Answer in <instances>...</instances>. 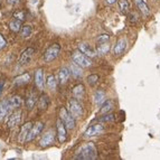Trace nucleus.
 <instances>
[{
    "label": "nucleus",
    "mask_w": 160,
    "mask_h": 160,
    "mask_svg": "<svg viewBox=\"0 0 160 160\" xmlns=\"http://www.w3.org/2000/svg\"><path fill=\"white\" fill-rule=\"evenodd\" d=\"M37 101H38L37 94H36V92H35L34 90H32V91L28 93V95H27V98H26V107H27V109H28V110L34 109V107L36 105Z\"/></svg>",
    "instance_id": "nucleus-14"
},
{
    "label": "nucleus",
    "mask_w": 160,
    "mask_h": 160,
    "mask_svg": "<svg viewBox=\"0 0 160 160\" xmlns=\"http://www.w3.org/2000/svg\"><path fill=\"white\" fill-rule=\"evenodd\" d=\"M113 108H114V103H113V101H111V100H105L104 103L101 105L100 114H107V113L111 112Z\"/></svg>",
    "instance_id": "nucleus-22"
},
{
    "label": "nucleus",
    "mask_w": 160,
    "mask_h": 160,
    "mask_svg": "<svg viewBox=\"0 0 160 160\" xmlns=\"http://www.w3.org/2000/svg\"><path fill=\"white\" fill-rule=\"evenodd\" d=\"M59 53H61V46H59V44H53V45H51L45 51L43 59L46 63H51V62H53L54 59H56L58 57Z\"/></svg>",
    "instance_id": "nucleus-3"
},
{
    "label": "nucleus",
    "mask_w": 160,
    "mask_h": 160,
    "mask_svg": "<svg viewBox=\"0 0 160 160\" xmlns=\"http://www.w3.org/2000/svg\"><path fill=\"white\" fill-rule=\"evenodd\" d=\"M9 104H10L11 110L17 109V108H20L22 104V99L19 95H13L9 99Z\"/></svg>",
    "instance_id": "nucleus-23"
},
{
    "label": "nucleus",
    "mask_w": 160,
    "mask_h": 160,
    "mask_svg": "<svg viewBox=\"0 0 160 160\" xmlns=\"http://www.w3.org/2000/svg\"><path fill=\"white\" fill-rule=\"evenodd\" d=\"M56 129H57V138L61 143H64L67 140V128L65 127L64 122L58 119L56 122Z\"/></svg>",
    "instance_id": "nucleus-7"
},
{
    "label": "nucleus",
    "mask_w": 160,
    "mask_h": 160,
    "mask_svg": "<svg viewBox=\"0 0 160 160\" xmlns=\"http://www.w3.org/2000/svg\"><path fill=\"white\" fill-rule=\"evenodd\" d=\"M159 1H160V0H159Z\"/></svg>",
    "instance_id": "nucleus-40"
},
{
    "label": "nucleus",
    "mask_w": 160,
    "mask_h": 160,
    "mask_svg": "<svg viewBox=\"0 0 160 160\" xmlns=\"http://www.w3.org/2000/svg\"><path fill=\"white\" fill-rule=\"evenodd\" d=\"M115 1H117V0H107V3L108 5H113Z\"/></svg>",
    "instance_id": "nucleus-38"
},
{
    "label": "nucleus",
    "mask_w": 160,
    "mask_h": 160,
    "mask_svg": "<svg viewBox=\"0 0 160 160\" xmlns=\"http://www.w3.org/2000/svg\"><path fill=\"white\" fill-rule=\"evenodd\" d=\"M20 121H22V112L20 111H15V112H12L9 115L7 126H8L9 129H13L20 124Z\"/></svg>",
    "instance_id": "nucleus-9"
},
{
    "label": "nucleus",
    "mask_w": 160,
    "mask_h": 160,
    "mask_svg": "<svg viewBox=\"0 0 160 160\" xmlns=\"http://www.w3.org/2000/svg\"><path fill=\"white\" fill-rule=\"evenodd\" d=\"M109 39H110V36L107 34L104 35H101L98 37V43L99 44H102V43H109Z\"/></svg>",
    "instance_id": "nucleus-35"
},
{
    "label": "nucleus",
    "mask_w": 160,
    "mask_h": 160,
    "mask_svg": "<svg viewBox=\"0 0 160 160\" xmlns=\"http://www.w3.org/2000/svg\"><path fill=\"white\" fill-rule=\"evenodd\" d=\"M22 27V22L18 19L13 18L10 22H9V29L13 32H20V28Z\"/></svg>",
    "instance_id": "nucleus-24"
},
{
    "label": "nucleus",
    "mask_w": 160,
    "mask_h": 160,
    "mask_svg": "<svg viewBox=\"0 0 160 160\" xmlns=\"http://www.w3.org/2000/svg\"><path fill=\"white\" fill-rule=\"evenodd\" d=\"M93 100H94V103H95L98 107H101L102 104L104 103V101L107 100V96H105V93H104V91H102V90L96 91L95 93H94Z\"/></svg>",
    "instance_id": "nucleus-20"
},
{
    "label": "nucleus",
    "mask_w": 160,
    "mask_h": 160,
    "mask_svg": "<svg viewBox=\"0 0 160 160\" xmlns=\"http://www.w3.org/2000/svg\"><path fill=\"white\" fill-rule=\"evenodd\" d=\"M72 59L75 64H78V66L86 68L92 65V61L88 56H86L85 54H83L81 51H76L72 54Z\"/></svg>",
    "instance_id": "nucleus-2"
},
{
    "label": "nucleus",
    "mask_w": 160,
    "mask_h": 160,
    "mask_svg": "<svg viewBox=\"0 0 160 160\" xmlns=\"http://www.w3.org/2000/svg\"><path fill=\"white\" fill-rule=\"evenodd\" d=\"M68 112L75 118V119H81L83 117V107L76 99H71L68 102Z\"/></svg>",
    "instance_id": "nucleus-5"
},
{
    "label": "nucleus",
    "mask_w": 160,
    "mask_h": 160,
    "mask_svg": "<svg viewBox=\"0 0 160 160\" xmlns=\"http://www.w3.org/2000/svg\"><path fill=\"white\" fill-rule=\"evenodd\" d=\"M37 2H38V0H32V5H36Z\"/></svg>",
    "instance_id": "nucleus-39"
},
{
    "label": "nucleus",
    "mask_w": 160,
    "mask_h": 160,
    "mask_svg": "<svg viewBox=\"0 0 160 160\" xmlns=\"http://www.w3.org/2000/svg\"><path fill=\"white\" fill-rule=\"evenodd\" d=\"M69 76H71V72L67 67H63V68L59 69L58 73V78H59V83L61 84H65V83L68 81Z\"/></svg>",
    "instance_id": "nucleus-21"
},
{
    "label": "nucleus",
    "mask_w": 160,
    "mask_h": 160,
    "mask_svg": "<svg viewBox=\"0 0 160 160\" xmlns=\"http://www.w3.org/2000/svg\"><path fill=\"white\" fill-rule=\"evenodd\" d=\"M19 1H20V0H7V2H8L9 5H17V3H19Z\"/></svg>",
    "instance_id": "nucleus-37"
},
{
    "label": "nucleus",
    "mask_w": 160,
    "mask_h": 160,
    "mask_svg": "<svg viewBox=\"0 0 160 160\" xmlns=\"http://www.w3.org/2000/svg\"><path fill=\"white\" fill-rule=\"evenodd\" d=\"M13 18L15 19H18V20H20V22H25L26 20V12H25L24 10H16L15 12H13Z\"/></svg>",
    "instance_id": "nucleus-31"
},
{
    "label": "nucleus",
    "mask_w": 160,
    "mask_h": 160,
    "mask_svg": "<svg viewBox=\"0 0 160 160\" xmlns=\"http://www.w3.org/2000/svg\"><path fill=\"white\" fill-rule=\"evenodd\" d=\"M9 111H11L10 104H9V99H5L0 102V120H2L6 115L8 114Z\"/></svg>",
    "instance_id": "nucleus-15"
},
{
    "label": "nucleus",
    "mask_w": 160,
    "mask_h": 160,
    "mask_svg": "<svg viewBox=\"0 0 160 160\" xmlns=\"http://www.w3.org/2000/svg\"><path fill=\"white\" fill-rule=\"evenodd\" d=\"M38 107L39 109L42 110H46L48 107V103H49V99H48V96L46 94H42L39 96V99H38Z\"/></svg>",
    "instance_id": "nucleus-27"
},
{
    "label": "nucleus",
    "mask_w": 160,
    "mask_h": 160,
    "mask_svg": "<svg viewBox=\"0 0 160 160\" xmlns=\"http://www.w3.org/2000/svg\"><path fill=\"white\" fill-rule=\"evenodd\" d=\"M134 2H136V5L139 8V10L141 11L143 15H149L150 9H149V7H148V5L144 2L143 0H134Z\"/></svg>",
    "instance_id": "nucleus-25"
},
{
    "label": "nucleus",
    "mask_w": 160,
    "mask_h": 160,
    "mask_svg": "<svg viewBox=\"0 0 160 160\" xmlns=\"http://www.w3.org/2000/svg\"><path fill=\"white\" fill-rule=\"evenodd\" d=\"M54 142H55V132H54V130H48L47 132H45V134L42 137L39 144H40V147L45 148V147L52 146Z\"/></svg>",
    "instance_id": "nucleus-8"
},
{
    "label": "nucleus",
    "mask_w": 160,
    "mask_h": 160,
    "mask_svg": "<svg viewBox=\"0 0 160 160\" xmlns=\"http://www.w3.org/2000/svg\"><path fill=\"white\" fill-rule=\"evenodd\" d=\"M84 93H85V88H84V85L83 84H78L75 85L72 90V94L74 96V99L76 100H81L84 96Z\"/></svg>",
    "instance_id": "nucleus-19"
},
{
    "label": "nucleus",
    "mask_w": 160,
    "mask_h": 160,
    "mask_svg": "<svg viewBox=\"0 0 160 160\" xmlns=\"http://www.w3.org/2000/svg\"><path fill=\"white\" fill-rule=\"evenodd\" d=\"M101 121L102 122H112V121H114V114H112V113H110V114H105L103 118H101Z\"/></svg>",
    "instance_id": "nucleus-34"
},
{
    "label": "nucleus",
    "mask_w": 160,
    "mask_h": 160,
    "mask_svg": "<svg viewBox=\"0 0 160 160\" xmlns=\"http://www.w3.org/2000/svg\"><path fill=\"white\" fill-rule=\"evenodd\" d=\"M35 84L38 88L43 90L44 88V69L38 68L35 72Z\"/></svg>",
    "instance_id": "nucleus-17"
},
{
    "label": "nucleus",
    "mask_w": 160,
    "mask_h": 160,
    "mask_svg": "<svg viewBox=\"0 0 160 160\" xmlns=\"http://www.w3.org/2000/svg\"><path fill=\"white\" fill-rule=\"evenodd\" d=\"M44 129V123L40 122V121H38V122L34 123L32 127V129L29 130V132H28V134H27L26 137V140H25V142H30L32 141L37 136H39L40 132L43 131Z\"/></svg>",
    "instance_id": "nucleus-6"
},
{
    "label": "nucleus",
    "mask_w": 160,
    "mask_h": 160,
    "mask_svg": "<svg viewBox=\"0 0 160 160\" xmlns=\"http://www.w3.org/2000/svg\"><path fill=\"white\" fill-rule=\"evenodd\" d=\"M59 117H61V120L64 122L65 127L67 129L73 130L75 128V118L65 108H61L59 109Z\"/></svg>",
    "instance_id": "nucleus-4"
},
{
    "label": "nucleus",
    "mask_w": 160,
    "mask_h": 160,
    "mask_svg": "<svg viewBox=\"0 0 160 160\" xmlns=\"http://www.w3.org/2000/svg\"><path fill=\"white\" fill-rule=\"evenodd\" d=\"M69 72L72 73V75H74L75 78H82V69H81V66H78V64H72L71 65V71Z\"/></svg>",
    "instance_id": "nucleus-28"
},
{
    "label": "nucleus",
    "mask_w": 160,
    "mask_h": 160,
    "mask_svg": "<svg viewBox=\"0 0 160 160\" xmlns=\"http://www.w3.org/2000/svg\"><path fill=\"white\" fill-rule=\"evenodd\" d=\"M32 124H34L32 122H27L25 124H22V127L20 128V132H19V141L20 142H25L27 134H28L29 130L32 129Z\"/></svg>",
    "instance_id": "nucleus-18"
},
{
    "label": "nucleus",
    "mask_w": 160,
    "mask_h": 160,
    "mask_svg": "<svg viewBox=\"0 0 160 160\" xmlns=\"http://www.w3.org/2000/svg\"><path fill=\"white\" fill-rule=\"evenodd\" d=\"M75 159L78 160H93L98 158V151L93 143H85L76 151Z\"/></svg>",
    "instance_id": "nucleus-1"
},
{
    "label": "nucleus",
    "mask_w": 160,
    "mask_h": 160,
    "mask_svg": "<svg viewBox=\"0 0 160 160\" xmlns=\"http://www.w3.org/2000/svg\"><path fill=\"white\" fill-rule=\"evenodd\" d=\"M30 80H32V76H30L29 73H24V74L18 75L17 78H13V84L17 86L26 85L30 82Z\"/></svg>",
    "instance_id": "nucleus-13"
},
{
    "label": "nucleus",
    "mask_w": 160,
    "mask_h": 160,
    "mask_svg": "<svg viewBox=\"0 0 160 160\" xmlns=\"http://www.w3.org/2000/svg\"><path fill=\"white\" fill-rule=\"evenodd\" d=\"M34 53H35V49H34V48H32V47L25 49V51L22 53V55H20V57H19L18 63L20 65H26V64H28V63L30 62V59H32V55H34Z\"/></svg>",
    "instance_id": "nucleus-12"
},
{
    "label": "nucleus",
    "mask_w": 160,
    "mask_h": 160,
    "mask_svg": "<svg viewBox=\"0 0 160 160\" xmlns=\"http://www.w3.org/2000/svg\"><path fill=\"white\" fill-rule=\"evenodd\" d=\"M78 51H81L83 54H85L86 56H88V57H95L96 56L95 49H93V48L88 45V44H85V43L80 44V46H78Z\"/></svg>",
    "instance_id": "nucleus-16"
},
{
    "label": "nucleus",
    "mask_w": 160,
    "mask_h": 160,
    "mask_svg": "<svg viewBox=\"0 0 160 160\" xmlns=\"http://www.w3.org/2000/svg\"><path fill=\"white\" fill-rule=\"evenodd\" d=\"M127 46H128V40L127 38L122 37L118 40L117 44L114 45V48H113V54L114 56H121L127 49Z\"/></svg>",
    "instance_id": "nucleus-10"
},
{
    "label": "nucleus",
    "mask_w": 160,
    "mask_h": 160,
    "mask_svg": "<svg viewBox=\"0 0 160 160\" xmlns=\"http://www.w3.org/2000/svg\"><path fill=\"white\" fill-rule=\"evenodd\" d=\"M119 6H120V9L123 13H127L130 9V5H129L128 0H119Z\"/></svg>",
    "instance_id": "nucleus-32"
},
{
    "label": "nucleus",
    "mask_w": 160,
    "mask_h": 160,
    "mask_svg": "<svg viewBox=\"0 0 160 160\" xmlns=\"http://www.w3.org/2000/svg\"><path fill=\"white\" fill-rule=\"evenodd\" d=\"M96 54L98 55H105L110 52V45L109 43H102L99 44V46L96 47Z\"/></svg>",
    "instance_id": "nucleus-26"
},
{
    "label": "nucleus",
    "mask_w": 160,
    "mask_h": 160,
    "mask_svg": "<svg viewBox=\"0 0 160 160\" xmlns=\"http://www.w3.org/2000/svg\"><path fill=\"white\" fill-rule=\"evenodd\" d=\"M6 45H7V42H6V39L3 38L2 35H0V51H1L2 48H5Z\"/></svg>",
    "instance_id": "nucleus-36"
},
{
    "label": "nucleus",
    "mask_w": 160,
    "mask_h": 160,
    "mask_svg": "<svg viewBox=\"0 0 160 160\" xmlns=\"http://www.w3.org/2000/svg\"><path fill=\"white\" fill-rule=\"evenodd\" d=\"M47 86L51 88V90H55V88H56L57 80H56V78H55L53 74L48 75V78H47Z\"/></svg>",
    "instance_id": "nucleus-30"
},
{
    "label": "nucleus",
    "mask_w": 160,
    "mask_h": 160,
    "mask_svg": "<svg viewBox=\"0 0 160 160\" xmlns=\"http://www.w3.org/2000/svg\"><path fill=\"white\" fill-rule=\"evenodd\" d=\"M20 36L22 37H24V38H28L32 35V28L30 26H22V28H20Z\"/></svg>",
    "instance_id": "nucleus-29"
},
{
    "label": "nucleus",
    "mask_w": 160,
    "mask_h": 160,
    "mask_svg": "<svg viewBox=\"0 0 160 160\" xmlns=\"http://www.w3.org/2000/svg\"><path fill=\"white\" fill-rule=\"evenodd\" d=\"M103 131H104V127L102 124H94V126L88 127L86 129V131L84 132V137L85 138H91V137L99 136Z\"/></svg>",
    "instance_id": "nucleus-11"
},
{
    "label": "nucleus",
    "mask_w": 160,
    "mask_h": 160,
    "mask_svg": "<svg viewBox=\"0 0 160 160\" xmlns=\"http://www.w3.org/2000/svg\"><path fill=\"white\" fill-rule=\"evenodd\" d=\"M88 82L90 85H95L96 83L99 82V76L96 74H92L88 78Z\"/></svg>",
    "instance_id": "nucleus-33"
}]
</instances>
